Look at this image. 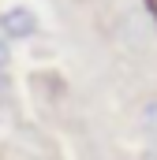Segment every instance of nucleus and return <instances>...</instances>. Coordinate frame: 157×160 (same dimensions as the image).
<instances>
[{
	"instance_id": "nucleus-1",
	"label": "nucleus",
	"mask_w": 157,
	"mask_h": 160,
	"mask_svg": "<svg viewBox=\"0 0 157 160\" xmlns=\"http://www.w3.org/2000/svg\"><path fill=\"white\" fill-rule=\"evenodd\" d=\"M41 34V22L38 15L30 11V8H23V4H15V8H4L0 11V38L4 41H30Z\"/></svg>"
},
{
	"instance_id": "nucleus-2",
	"label": "nucleus",
	"mask_w": 157,
	"mask_h": 160,
	"mask_svg": "<svg viewBox=\"0 0 157 160\" xmlns=\"http://www.w3.org/2000/svg\"><path fill=\"white\" fill-rule=\"evenodd\" d=\"M138 127H142V134L157 142V97H150L142 108H138Z\"/></svg>"
},
{
	"instance_id": "nucleus-3",
	"label": "nucleus",
	"mask_w": 157,
	"mask_h": 160,
	"mask_svg": "<svg viewBox=\"0 0 157 160\" xmlns=\"http://www.w3.org/2000/svg\"><path fill=\"white\" fill-rule=\"evenodd\" d=\"M8 67H11V41L0 38V75H8Z\"/></svg>"
},
{
	"instance_id": "nucleus-4",
	"label": "nucleus",
	"mask_w": 157,
	"mask_h": 160,
	"mask_svg": "<svg viewBox=\"0 0 157 160\" xmlns=\"http://www.w3.org/2000/svg\"><path fill=\"white\" fill-rule=\"evenodd\" d=\"M142 160H157V142H150V145L142 149Z\"/></svg>"
}]
</instances>
